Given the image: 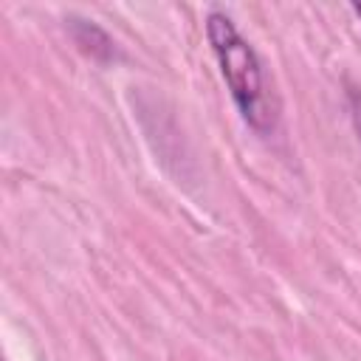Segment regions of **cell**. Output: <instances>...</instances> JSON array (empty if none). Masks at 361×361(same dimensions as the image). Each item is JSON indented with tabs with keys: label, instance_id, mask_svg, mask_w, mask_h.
I'll return each instance as SVG.
<instances>
[{
	"label": "cell",
	"instance_id": "cell-3",
	"mask_svg": "<svg viewBox=\"0 0 361 361\" xmlns=\"http://www.w3.org/2000/svg\"><path fill=\"white\" fill-rule=\"evenodd\" d=\"M347 104H350V118H353V127L361 138V87H350L347 90Z\"/></svg>",
	"mask_w": 361,
	"mask_h": 361
},
{
	"label": "cell",
	"instance_id": "cell-2",
	"mask_svg": "<svg viewBox=\"0 0 361 361\" xmlns=\"http://www.w3.org/2000/svg\"><path fill=\"white\" fill-rule=\"evenodd\" d=\"M68 28H71V37L73 42L93 59H113L116 56V42L110 39V34L104 28H99L93 20H82V17H71L68 20Z\"/></svg>",
	"mask_w": 361,
	"mask_h": 361
},
{
	"label": "cell",
	"instance_id": "cell-1",
	"mask_svg": "<svg viewBox=\"0 0 361 361\" xmlns=\"http://www.w3.org/2000/svg\"><path fill=\"white\" fill-rule=\"evenodd\" d=\"M206 37H209L220 76L231 93V102H234L240 118L254 133L271 135L276 130L279 104H276L274 90L268 87V76H265V68H262L254 45L240 34L234 20L220 8L209 11Z\"/></svg>",
	"mask_w": 361,
	"mask_h": 361
},
{
	"label": "cell",
	"instance_id": "cell-4",
	"mask_svg": "<svg viewBox=\"0 0 361 361\" xmlns=\"http://www.w3.org/2000/svg\"><path fill=\"white\" fill-rule=\"evenodd\" d=\"M350 8H353V14H355V17H358V20H361V3H353V6H350Z\"/></svg>",
	"mask_w": 361,
	"mask_h": 361
}]
</instances>
